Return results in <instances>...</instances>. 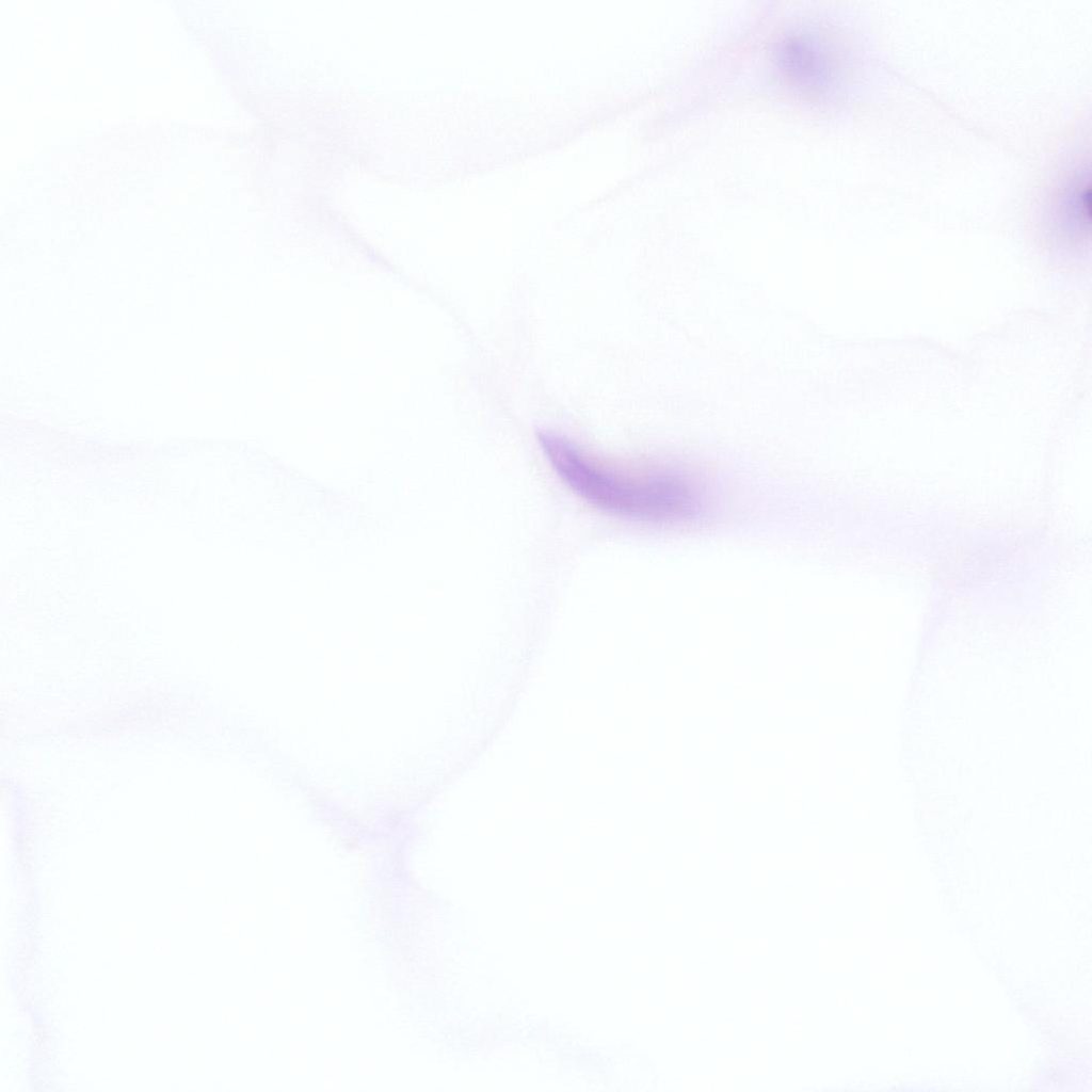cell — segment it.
I'll list each match as a JSON object with an SVG mask.
<instances>
[{
    "instance_id": "7a4b0ae2",
    "label": "cell",
    "mask_w": 1092,
    "mask_h": 1092,
    "mask_svg": "<svg viewBox=\"0 0 1092 1092\" xmlns=\"http://www.w3.org/2000/svg\"><path fill=\"white\" fill-rule=\"evenodd\" d=\"M778 67L789 83L805 94H822L831 85L833 67L819 41L793 34L777 50Z\"/></svg>"
},
{
    "instance_id": "6da1fadb",
    "label": "cell",
    "mask_w": 1092,
    "mask_h": 1092,
    "mask_svg": "<svg viewBox=\"0 0 1092 1092\" xmlns=\"http://www.w3.org/2000/svg\"><path fill=\"white\" fill-rule=\"evenodd\" d=\"M537 438L560 479L606 513L637 521L677 524L694 520L703 512L700 491L680 475L603 462L552 432H539Z\"/></svg>"
}]
</instances>
